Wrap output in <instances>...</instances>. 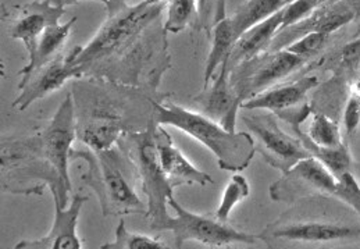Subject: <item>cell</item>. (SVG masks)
<instances>
[{
	"instance_id": "cell-10",
	"label": "cell",
	"mask_w": 360,
	"mask_h": 249,
	"mask_svg": "<svg viewBox=\"0 0 360 249\" xmlns=\"http://www.w3.org/2000/svg\"><path fill=\"white\" fill-rule=\"evenodd\" d=\"M337 179L314 156H309L283 173L270 186V198L276 202L294 203L316 196H334Z\"/></svg>"
},
{
	"instance_id": "cell-20",
	"label": "cell",
	"mask_w": 360,
	"mask_h": 249,
	"mask_svg": "<svg viewBox=\"0 0 360 249\" xmlns=\"http://www.w3.org/2000/svg\"><path fill=\"white\" fill-rule=\"evenodd\" d=\"M75 23H77V17L71 18L65 24H55L45 30V32L42 34V37L39 39L35 56L28 62L25 67H22L18 71V74L22 75L21 82L28 79L31 77V74L35 72L37 70L42 68L48 63H51L52 60H55L58 56H60L59 53H60L63 46L65 45V41L70 37V31Z\"/></svg>"
},
{
	"instance_id": "cell-25",
	"label": "cell",
	"mask_w": 360,
	"mask_h": 249,
	"mask_svg": "<svg viewBox=\"0 0 360 249\" xmlns=\"http://www.w3.org/2000/svg\"><path fill=\"white\" fill-rule=\"evenodd\" d=\"M249 193H250V186L248 180L238 173L234 174L223 192L221 202L214 216L221 222H229L231 212L236 209L237 205H240L242 200H245L249 196Z\"/></svg>"
},
{
	"instance_id": "cell-19",
	"label": "cell",
	"mask_w": 360,
	"mask_h": 249,
	"mask_svg": "<svg viewBox=\"0 0 360 249\" xmlns=\"http://www.w3.org/2000/svg\"><path fill=\"white\" fill-rule=\"evenodd\" d=\"M283 25V8L273 14L270 18L264 20L249 28L237 39L233 53L229 60V67L233 70L240 63L250 60L263 52H267L274 37Z\"/></svg>"
},
{
	"instance_id": "cell-18",
	"label": "cell",
	"mask_w": 360,
	"mask_h": 249,
	"mask_svg": "<svg viewBox=\"0 0 360 249\" xmlns=\"http://www.w3.org/2000/svg\"><path fill=\"white\" fill-rule=\"evenodd\" d=\"M317 85L319 78L316 75H304L295 82H288L260 92L259 95L245 101L240 105V109L267 110L278 115L306 103V95Z\"/></svg>"
},
{
	"instance_id": "cell-4",
	"label": "cell",
	"mask_w": 360,
	"mask_h": 249,
	"mask_svg": "<svg viewBox=\"0 0 360 249\" xmlns=\"http://www.w3.org/2000/svg\"><path fill=\"white\" fill-rule=\"evenodd\" d=\"M153 108L159 124L179 128L200 142L216 156L221 170L238 173L253 160L256 143L250 132L230 131L203 113L185 109L166 98L155 99Z\"/></svg>"
},
{
	"instance_id": "cell-32",
	"label": "cell",
	"mask_w": 360,
	"mask_h": 249,
	"mask_svg": "<svg viewBox=\"0 0 360 249\" xmlns=\"http://www.w3.org/2000/svg\"><path fill=\"white\" fill-rule=\"evenodd\" d=\"M344 123L348 134H354L360 124V92L352 89L344 113Z\"/></svg>"
},
{
	"instance_id": "cell-6",
	"label": "cell",
	"mask_w": 360,
	"mask_h": 249,
	"mask_svg": "<svg viewBox=\"0 0 360 249\" xmlns=\"http://www.w3.org/2000/svg\"><path fill=\"white\" fill-rule=\"evenodd\" d=\"M158 124L153 115L145 129L125 132L117 142L121 152L132 165L135 176L141 181L142 191L148 198L146 216L149 217L150 229L155 231L170 219L167 205L174 191L160 165L155 139Z\"/></svg>"
},
{
	"instance_id": "cell-31",
	"label": "cell",
	"mask_w": 360,
	"mask_h": 249,
	"mask_svg": "<svg viewBox=\"0 0 360 249\" xmlns=\"http://www.w3.org/2000/svg\"><path fill=\"white\" fill-rule=\"evenodd\" d=\"M226 0H198L196 24L200 30H209L224 18Z\"/></svg>"
},
{
	"instance_id": "cell-34",
	"label": "cell",
	"mask_w": 360,
	"mask_h": 249,
	"mask_svg": "<svg viewBox=\"0 0 360 249\" xmlns=\"http://www.w3.org/2000/svg\"><path fill=\"white\" fill-rule=\"evenodd\" d=\"M46 1H49V3H52L53 6H59V7H67V6H70V4H77V3H79V1H82V0H46ZM91 1H99V3H103L105 6L109 3V0H91Z\"/></svg>"
},
{
	"instance_id": "cell-14",
	"label": "cell",
	"mask_w": 360,
	"mask_h": 249,
	"mask_svg": "<svg viewBox=\"0 0 360 249\" xmlns=\"http://www.w3.org/2000/svg\"><path fill=\"white\" fill-rule=\"evenodd\" d=\"M88 196L77 192L70 206L63 208L60 202L55 200V219L51 231L37 240H22L20 241L17 249H79L84 248V243L77 234V223L81 213V209Z\"/></svg>"
},
{
	"instance_id": "cell-21",
	"label": "cell",
	"mask_w": 360,
	"mask_h": 249,
	"mask_svg": "<svg viewBox=\"0 0 360 249\" xmlns=\"http://www.w3.org/2000/svg\"><path fill=\"white\" fill-rule=\"evenodd\" d=\"M237 42L236 32L231 25V20L223 18L213 27V38H212V49L205 67V85L203 89H206L212 79L216 77L217 71L221 68L224 63L230 60V56L233 53L234 45Z\"/></svg>"
},
{
	"instance_id": "cell-26",
	"label": "cell",
	"mask_w": 360,
	"mask_h": 249,
	"mask_svg": "<svg viewBox=\"0 0 360 249\" xmlns=\"http://www.w3.org/2000/svg\"><path fill=\"white\" fill-rule=\"evenodd\" d=\"M102 249H165L170 248L163 241L145 236L136 234L127 230L124 220L121 219L120 224L116 230V238L113 243L103 244Z\"/></svg>"
},
{
	"instance_id": "cell-35",
	"label": "cell",
	"mask_w": 360,
	"mask_h": 249,
	"mask_svg": "<svg viewBox=\"0 0 360 249\" xmlns=\"http://www.w3.org/2000/svg\"><path fill=\"white\" fill-rule=\"evenodd\" d=\"M143 1L149 6H155V4H160V3H167L170 0H143Z\"/></svg>"
},
{
	"instance_id": "cell-16",
	"label": "cell",
	"mask_w": 360,
	"mask_h": 249,
	"mask_svg": "<svg viewBox=\"0 0 360 249\" xmlns=\"http://www.w3.org/2000/svg\"><path fill=\"white\" fill-rule=\"evenodd\" d=\"M229 62L224 63L213 79V85L203 89L200 95L195 98V102L200 105L202 113L230 131H237V117L242 101L236 94L230 82Z\"/></svg>"
},
{
	"instance_id": "cell-30",
	"label": "cell",
	"mask_w": 360,
	"mask_h": 249,
	"mask_svg": "<svg viewBox=\"0 0 360 249\" xmlns=\"http://www.w3.org/2000/svg\"><path fill=\"white\" fill-rule=\"evenodd\" d=\"M334 196L349 205L360 216V186L352 172L342 174L337 180Z\"/></svg>"
},
{
	"instance_id": "cell-11",
	"label": "cell",
	"mask_w": 360,
	"mask_h": 249,
	"mask_svg": "<svg viewBox=\"0 0 360 249\" xmlns=\"http://www.w3.org/2000/svg\"><path fill=\"white\" fill-rule=\"evenodd\" d=\"M360 229L337 222H276L270 224L259 240L267 245L274 243H330L356 238Z\"/></svg>"
},
{
	"instance_id": "cell-2",
	"label": "cell",
	"mask_w": 360,
	"mask_h": 249,
	"mask_svg": "<svg viewBox=\"0 0 360 249\" xmlns=\"http://www.w3.org/2000/svg\"><path fill=\"white\" fill-rule=\"evenodd\" d=\"M75 139L74 99L68 94L51 122L35 135L1 139L3 187L15 180L20 184L31 181L32 193L39 195L49 187L53 200L65 208L71 192L68 165Z\"/></svg>"
},
{
	"instance_id": "cell-12",
	"label": "cell",
	"mask_w": 360,
	"mask_h": 249,
	"mask_svg": "<svg viewBox=\"0 0 360 249\" xmlns=\"http://www.w3.org/2000/svg\"><path fill=\"white\" fill-rule=\"evenodd\" d=\"M355 8L347 0H337L316 8L311 14L277 32L269 51L285 49L290 44L310 32L333 34L341 27L349 24L356 17Z\"/></svg>"
},
{
	"instance_id": "cell-15",
	"label": "cell",
	"mask_w": 360,
	"mask_h": 249,
	"mask_svg": "<svg viewBox=\"0 0 360 249\" xmlns=\"http://www.w3.org/2000/svg\"><path fill=\"white\" fill-rule=\"evenodd\" d=\"M64 13V7L53 6L46 0H35L21 8L20 15L10 25L8 35L13 39L24 42L28 60H31L35 56L39 39L45 30L59 24Z\"/></svg>"
},
{
	"instance_id": "cell-13",
	"label": "cell",
	"mask_w": 360,
	"mask_h": 249,
	"mask_svg": "<svg viewBox=\"0 0 360 249\" xmlns=\"http://www.w3.org/2000/svg\"><path fill=\"white\" fill-rule=\"evenodd\" d=\"M71 78H82L81 68L74 65L67 56H58L55 60L32 72L28 79L18 84L20 95L14 99L13 108L20 112L27 110L34 102L60 89Z\"/></svg>"
},
{
	"instance_id": "cell-27",
	"label": "cell",
	"mask_w": 360,
	"mask_h": 249,
	"mask_svg": "<svg viewBox=\"0 0 360 249\" xmlns=\"http://www.w3.org/2000/svg\"><path fill=\"white\" fill-rule=\"evenodd\" d=\"M198 17V0H170L165 28L170 34H179Z\"/></svg>"
},
{
	"instance_id": "cell-24",
	"label": "cell",
	"mask_w": 360,
	"mask_h": 249,
	"mask_svg": "<svg viewBox=\"0 0 360 249\" xmlns=\"http://www.w3.org/2000/svg\"><path fill=\"white\" fill-rule=\"evenodd\" d=\"M309 139L317 146L334 148L342 145L340 125L323 113H313V120L307 131Z\"/></svg>"
},
{
	"instance_id": "cell-22",
	"label": "cell",
	"mask_w": 360,
	"mask_h": 249,
	"mask_svg": "<svg viewBox=\"0 0 360 249\" xmlns=\"http://www.w3.org/2000/svg\"><path fill=\"white\" fill-rule=\"evenodd\" d=\"M292 0H248L230 17L237 39L253 25L263 23Z\"/></svg>"
},
{
	"instance_id": "cell-33",
	"label": "cell",
	"mask_w": 360,
	"mask_h": 249,
	"mask_svg": "<svg viewBox=\"0 0 360 249\" xmlns=\"http://www.w3.org/2000/svg\"><path fill=\"white\" fill-rule=\"evenodd\" d=\"M342 59L349 67H356L360 62V39H356L342 49Z\"/></svg>"
},
{
	"instance_id": "cell-7",
	"label": "cell",
	"mask_w": 360,
	"mask_h": 249,
	"mask_svg": "<svg viewBox=\"0 0 360 249\" xmlns=\"http://www.w3.org/2000/svg\"><path fill=\"white\" fill-rule=\"evenodd\" d=\"M169 206L176 212V217L165 222L158 231H172L174 248H181L186 241H198L206 247H230L237 244L253 245L259 236H253L219 220L214 215H198L186 210L174 196L169 198Z\"/></svg>"
},
{
	"instance_id": "cell-8",
	"label": "cell",
	"mask_w": 360,
	"mask_h": 249,
	"mask_svg": "<svg viewBox=\"0 0 360 249\" xmlns=\"http://www.w3.org/2000/svg\"><path fill=\"white\" fill-rule=\"evenodd\" d=\"M306 60L287 49L267 51L230 71V82L242 103L298 71Z\"/></svg>"
},
{
	"instance_id": "cell-3",
	"label": "cell",
	"mask_w": 360,
	"mask_h": 249,
	"mask_svg": "<svg viewBox=\"0 0 360 249\" xmlns=\"http://www.w3.org/2000/svg\"><path fill=\"white\" fill-rule=\"evenodd\" d=\"M77 139L95 151L115 148L121 136L135 128V113H149L143 105L153 101L148 89L102 78H77L71 91Z\"/></svg>"
},
{
	"instance_id": "cell-36",
	"label": "cell",
	"mask_w": 360,
	"mask_h": 249,
	"mask_svg": "<svg viewBox=\"0 0 360 249\" xmlns=\"http://www.w3.org/2000/svg\"><path fill=\"white\" fill-rule=\"evenodd\" d=\"M124 1H129V0H124Z\"/></svg>"
},
{
	"instance_id": "cell-23",
	"label": "cell",
	"mask_w": 360,
	"mask_h": 249,
	"mask_svg": "<svg viewBox=\"0 0 360 249\" xmlns=\"http://www.w3.org/2000/svg\"><path fill=\"white\" fill-rule=\"evenodd\" d=\"M295 135L302 141V143L304 145V148L311 153V156H314L317 160H320L331 173L333 176L338 180L342 174L352 172V156L349 149L347 148L345 143L340 145V146H334V148H323V146H317L316 143H313L307 134H304L300 129V125H292Z\"/></svg>"
},
{
	"instance_id": "cell-9",
	"label": "cell",
	"mask_w": 360,
	"mask_h": 249,
	"mask_svg": "<svg viewBox=\"0 0 360 249\" xmlns=\"http://www.w3.org/2000/svg\"><path fill=\"white\" fill-rule=\"evenodd\" d=\"M242 120L252 134L256 151L274 169L285 173L300 160L311 156L300 138L284 132L274 113H246Z\"/></svg>"
},
{
	"instance_id": "cell-29",
	"label": "cell",
	"mask_w": 360,
	"mask_h": 249,
	"mask_svg": "<svg viewBox=\"0 0 360 249\" xmlns=\"http://www.w3.org/2000/svg\"><path fill=\"white\" fill-rule=\"evenodd\" d=\"M328 37L330 35H327V34L310 32V34L300 37V39L294 41L292 44H290L285 49L290 51L291 53L300 56L302 59L307 60V59L314 58L320 51H323V48L328 42Z\"/></svg>"
},
{
	"instance_id": "cell-28",
	"label": "cell",
	"mask_w": 360,
	"mask_h": 249,
	"mask_svg": "<svg viewBox=\"0 0 360 249\" xmlns=\"http://www.w3.org/2000/svg\"><path fill=\"white\" fill-rule=\"evenodd\" d=\"M333 1L337 0H292L283 8V25L280 31L300 23V20L311 14L316 8Z\"/></svg>"
},
{
	"instance_id": "cell-1",
	"label": "cell",
	"mask_w": 360,
	"mask_h": 249,
	"mask_svg": "<svg viewBox=\"0 0 360 249\" xmlns=\"http://www.w3.org/2000/svg\"><path fill=\"white\" fill-rule=\"evenodd\" d=\"M167 3L128 6L109 0L108 18L96 35L82 48L75 46L67 58L81 68L82 77L102 78L156 92L170 68L169 34L162 23Z\"/></svg>"
},
{
	"instance_id": "cell-17",
	"label": "cell",
	"mask_w": 360,
	"mask_h": 249,
	"mask_svg": "<svg viewBox=\"0 0 360 249\" xmlns=\"http://www.w3.org/2000/svg\"><path fill=\"white\" fill-rule=\"evenodd\" d=\"M155 139L158 145L159 159L162 169L172 184V187H181V186H207L213 184L212 177L195 167L181 152L180 149L174 145L169 132L158 124L155 131Z\"/></svg>"
},
{
	"instance_id": "cell-5",
	"label": "cell",
	"mask_w": 360,
	"mask_h": 249,
	"mask_svg": "<svg viewBox=\"0 0 360 249\" xmlns=\"http://www.w3.org/2000/svg\"><path fill=\"white\" fill-rule=\"evenodd\" d=\"M71 160H82L88 169L81 176L84 187H89L98 196L103 216L145 215L148 208L136 195L128 179L132 165L120 148L95 151L88 146L72 148Z\"/></svg>"
}]
</instances>
